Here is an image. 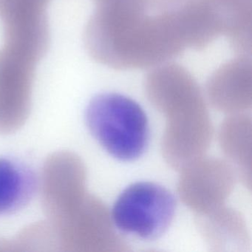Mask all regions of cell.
Wrapping results in <instances>:
<instances>
[{"label": "cell", "instance_id": "cell-1", "mask_svg": "<svg viewBox=\"0 0 252 252\" xmlns=\"http://www.w3.org/2000/svg\"><path fill=\"white\" fill-rule=\"evenodd\" d=\"M85 44L95 61L115 69L156 67L187 48L176 11L157 12L144 0H95Z\"/></svg>", "mask_w": 252, "mask_h": 252}, {"label": "cell", "instance_id": "cell-2", "mask_svg": "<svg viewBox=\"0 0 252 252\" xmlns=\"http://www.w3.org/2000/svg\"><path fill=\"white\" fill-rule=\"evenodd\" d=\"M85 121L97 142L117 160L133 161L148 147V118L141 105L126 95L116 93L95 95L87 107Z\"/></svg>", "mask_w": 252, "mask_h": 252}, {"label": "cell", "instance_id": "cell-3", "mask_svg": "<svg viewBox=\"0 0 252 252\" xmlns=\"http://www.w3.org/2000/svg\"><path fill=\"white\" fill-rule=\"evenodd\" d=\"M176 207L175 196L166 187L141 181L119 194L112 209V220L122 232L151 241L167 231Z\"/></svg>", "mask_w": 252, "mask_h": 252}, {"label": "cell", "instance_id": "cell-4", "mask_svg": "<svg viewBox=\"0 0 252 252\" xmlns=\"http://www.w3.org/2000/svg\"><path fill=\"white\" fill-rule=\"evenodd\" d=\"M38 63L6 45L0 48V132H11L26 120Z\"/></svg>", "mask_w": 252, "mask_h": 252}, {"label": "cell", "instance_id": "cell-5", "mask_svg": "<svg viewBox=\"0 0 252 252\" xmlns=\"http://www.w3.org/2000/svg\"><path fill=\"white\" fill-rule=\"evenodd\" d=\"M51 0H0L5 39L29 43L49 42L48 8Z\"/></svg>", "mask_w": 252, "mask_h": 252}, {"label": "cell", "instance_id": "cell-6", "mask_svg": "<svg viewBox=\"0 0 252 252\" xmlns=\"http://www.w3.org/2000/svg\"><path fill=\"white\" fill-rule=\"evenodd\" d=\"M36 188L33 172L23 163L0 158V215H9L29 203Z\"/></svg>", "mask_w": 252, "mask_h": 252}, {"label": "cell", "instance_id": "cell-7", "mask_svg": "<svg viewBox=\"0 0 252 252\" xmlns=\"http://www.w3.org/2000/svg\"><path fill=\"white\" fill-rule=\"evenodd\" d=\"M218 2L222 4H233L238 3V2H246V1H251V0H217Z\"/></svg>", "mask_w": 252, "mask_h": 252}]
</instances>
